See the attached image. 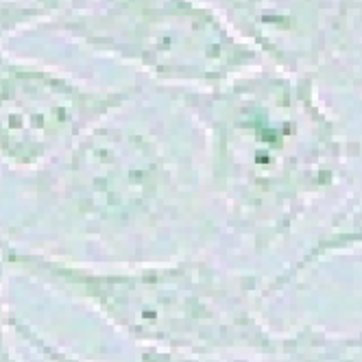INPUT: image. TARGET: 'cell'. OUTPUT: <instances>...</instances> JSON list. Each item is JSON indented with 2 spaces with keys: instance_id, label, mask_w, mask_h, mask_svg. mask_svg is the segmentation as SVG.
I'll list each match as a JSON object with an SVG mask.
<instances>
[{
  "instance_id": "cell-1",
  "label": "cell",
  "mask_w": 362,
  "mask_h": 362,
  "mask_svg": "<svg viewBox=\"0 0 362 362\" xmlns=\"http://www.w3.org/2000/svg\"><path fill=\"white\" fill-rule=\"evenodd\" d=\"M208 138L210 188L231 221L269 238L332 190L349 142L315 76L255 68L214 88H181Z\"/></svg>"
},
{
  "instance_id": "cell-2",
  "label": "cell",
  "mask_w": 362,
  "mask_h": 362,
  "mask_svg": "<svg viewBox=\"0 0 362 362\" xmlns=\"http://www.w3.org/2000/svg\"><path fill=\"white\" fill-rule=\"evenodd\" d=\"M35 173L42 214L96 240L158 225L188 199L160 140L112 118Z\"/></svg>"
},
{
  "instance_id": "cell-3",
  "label": "cell",
  "mask_w": 362,
  "mask_h": 362,
  "mask_svg": "<svg viewBox=\"0 0 362 362\" xmlns=\"http://www.w3.org/2000/svg\"><path fill=\"white\" fill-rule=\"evenodd\" d=\"M48 29L179 88H214L264 66L203 0H94Z\"/></svg>"
},
{
  "instance_id": "cell-4",
  "label": "cell",
  "mask_w": 362,
  "mask_h": 362,
  "mask_svg": "<svg viewBox=\"0 0 362 362\" xmlns=\"http://www.w3.org/2000/svg\"><path fill=\"white\" fill-rule=\"evenodd\" d=\"M0 257L46 286L92 303L140 341L208 347L245 329L240 310H231L218 279L201 264L103 273L20 249L5 236H0Z\"/></svg>"
},
{
  "instance_id": "cell-5",
  "label": "cell",
  "mask_w": 362,
  "mask_h": 362,
  "mask_svg": "<svg viewBox=\"0 0 362 362\" xmlns=\"http://www.w3.org/2000/svg\"><path fill=\"white\" fill-rule=\"evenodd\" d=\"M136 88H94L0 48V160L40 170L136 98Z\"/></svg>"
},
{
  "instance_id": "cell-6",
  "label": "cell",
  "mask_w": 362,
  "mask_h": 362,
  "mask_svg": "<svg viewBox=\"0 0 362 362\" xmlns=\"http://www.w3.org/2000/svg\"><path fill=\"white\" fill-rule=\"evenodd\" d=\"M273 68L315 76L347 44L362 0H203Z\"/></svg>"
},
{
  "instance_id": "cell-7",
  "label": "cell",
  "mask_w": 362,
  "mask_h": 362,
  "mask_svg": "<svg viewBox=\"0 0 362 362\" xmlns=\"http://www.w3.org/2000/svg\"><path fill=\"white\" fill-rule=\"evenodd\" d=\"M94 0H0V44L11 35L90 7Z\"/></svg>"
},
{
  "instance_id": "cell-8",
  "label": "cell",
  "mask_w": 362,
  "mask_h": 362,
  "mask_svg": "<svg viewBox=\"0 0 362 362\" xmlns=\"http://www.w3.org/2000/svg\"><path fill=\"white\" fill-rule=\"evenodd\" d=\"M354 245H362V199L349 212H345L339 218V223L327 231L325 238L319 243V247L310 253V257H319L323 253L339 251V249L354 247Z\"/></svg>"
},
{
  "instance_id": "cell-9",
  "label": "cell",
  "mask_w": 362,
  "mask_h": 362,
  "mask_svg": "<svg viewBox=\"0 0 362 362\" xmlns=\"http://www.w3.org/2000/svg\"><path fill=\"white\" fill-rule=\"evenodd\" d=\"M3 275H5V260L0 257V291H3ZM7 323H9V317L5 313L3 299H0V362H18V358L11 354V349L7 345V334H5Z\"/></svg>"
}]
</instances>
